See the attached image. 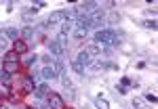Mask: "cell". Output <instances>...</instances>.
Segmentation results:
<instances>
[{
	"mask_svg": "<svg viewBox=\"0 0 158 109\" xmlns=\"http://www.w3.org/2000/svg\"><path fill=\"white\" fill-rule=\"evenodd\" d=\"M47 92H49V86H47V84H38L36 90H34V97H36V99H44V97H47Z\"/></svg>",
	"mask_w": 158,
	"mask_h": 109,
	"instance_id": "9",
	"label": "cell"
},
{
	"mask_svg": "<svg viewBox=\"0 0 158 109\" xmlns=\"http://www.w3.org/2000/svg\"><path fill=\"white\" fill-rule=\"evenodd\" d=\"M61 29H63L61 34H65V36H68L70 32H74V29H76V23H72V21H63V27H61Z\"/></svg>",
	"mask_w": 158,
	"mask_h": 109,
	"instance_id": "13",
	"label": "cell"
},
{
	"mask_svg": "<svg viewBox=\"0 0 158 109\" xmlns=\"http://www.w3.org/2000/svg\"><path fill=\"white\" fill-rule=\"evenodd\" d=\"M49 55H53L55 59H61L65 55V46H61L57 40H51L49 42Z\"/></svg>",
	"mask_w": 158,
	"mask_h": 109,
	"instance_id": "2",
	"label": "cell"
},
{
	"mask_svg": "<svg viewBox=\"0 0 158 109\" xmlns=\"http://www.w3.org/2000/svg\"><path fill=\"white\" fill-rule=\"evenodd\" d=\"M120 86H137V84H135L133 80H129V78H122V80H120Z\"/></svg>",
	"mask_w": 158,
	"mask_h": 109,
	"instance_id": "26",
	"label": "cell"
},
{
	"mask_svg": "<svg viewBox=\"0 0 158 109\" xmlns=\"http://www.w3.org/2000/svg\"><path fill=\"white\" fill-rule=\"evenodd\" d=\"M42 61H44V63H47V65H55V57H53V55H44V57H42Z\"/></svg>",
	"mask_w": 158,
	"mask_h": 109,
	"instance_id": "22",
	"label": "cell"
},
{
	"mask_svg": "<svg viewBox=\"0 0 158 109\" xmlns=\"http://www.w3.org/2000/svg\"><path fill=\"white\" fill-rule=\"evenodd\" d=\"M0 109H9V107H0Z\"/></svg>",
	"mask_w": 158,
	"mask_h": 109,
	"instance_id": "32",
	"label": "cell"
},
{
	"mask_svg": "<svg viewBox=\"0 0 158 109\" xmlns=\"http://www.w3.org/2000/svg\"><path fill=\"white\" fill-rule=\"evenodd\" d=\"M21 86H23L25 95H34V82H32L30 78H23V80H21Z\"/></svg>",
	"mask_w": 158,
	"mask_h": 109,
	"instance_id": "8",
	"label": "cell"
},
{
	"mask_svg": "<svg viewBox=\"0 0 158 109\" xmlns=\"http://www.w3.org/2000/svg\"><path fill=\"white\" fill-rule=\"evenodd\" d=\"M4 36H6V40H17L19 32H17L15 27H4Z\"/></svg>",
	"mask_w": 158,
	"mask_h": 109,
	"instance_id": "12",
	"label": "cell"
},
{
	"mask_svg": "<svg viewBox=\"0 0 158 109\" xmlns=\"http://www.w3.org/2000/svg\"><path fill=\"white\" fill-rule=\"evenodd\" d=\"M129 90H127V86H118V95H127Z\"/></svg>",
	"mask_w": 158,
	"mask_h": 109,
	"instance_id": "29",
	"label": "cell"
},
{
	"mask_svg": "<svg viewBox=\"0 0 158 109\" xmlns=\"http://www.w3.org/2000/svg\"><path fill=\"white\" fill-rule=\"evenodd\" d=\"M17 59H19V55H17L15 50H9V53L4 55V61H9V63H19Z\"/></svg>",
	"mask_w": 158,
	"mask_h": 109,
	"instance_id": "14",
	"label": "cell"
},
{
	"mask_svg": "<svg viewBox=\"0 0 158 109\" xmlns=\"http://www.w3.org/2000/svg\"><path fill=\"white\" fill-rule=\"evenodd\" d=\"M38 57L36 55H34V57H30V59H25V65H34V61H36Z\"/></svg>",
	"mask_w": 158,
	"mask_h": 109,
	"instance_id": "28",
	"label": "cell"
},
{
	"mask_svg": "<svg viewBox=\"0 0 158 109\" xmlns=\"http://www.w3.org/2000/svg\"><path fill=\"white\" fill-rule=\"evenodd\" d=\"M40 78H42V76H40V72H34L32 76H30V80H32V82H36V84H40Z\"/></svg>",
	"mask_w": 158,
	"mask_h": 109,
	"instance_id": "23",
	"label": "cell"
},
{
	"mask_svg": "<svg viewBox=\"0 0 158 109\" xmlns=\"http://www.w3.org/2000/svg\"><path fill=\"white\" fill-rule=\"evenodd\" d=\"M95 107H97V109H110V103L106 101V99L97 97V99H95Z\"/></svg>",
	"mask_w": 158,
	"mask_h": 109,
	"instance_id": "15",
	"label": "cell"
},
{
	"mask_svg": "<svg viewBox=\"0 0 158 109\" xmlns=\"http://www.w3.org/2000/svg\"><path fill=\"white\" fill-rule=\"evenodd\" d=\"M72 67H74V72H76V73H80V76L85 73V67H80L78 63H72Z\"/></svg>",
	"mask_w": 158,
	"mask_h": 109,
	"instance_id": "27",
	"label": "cell"
},
{
	"mask_svg": "<svg viewBox=\"0 0 158 109\" xmlns=\"http://www.w3.org/2000/svg\"><path fill=\"white\" fill-rule=\"evenodd\" d=\"M65 99H68V101H74V99H76V95H74V88H68V90H65Z\"/></svg>",
	"mask_w": 158,
	"mask_h": 109,
	"instance_id": "24",
	"label": "cell"
},
{
	"mask_svg": "<svg viewBox=\"0 0 158 109\" xmlns=\"http://www.w3.org/2000/svg\"><path fill=\"white\" fill-rule=\"evenodd\" d=\"M148 101H152V103H156V95H146Z\"/></svg>",
	"mask_w": 158,
	"mask_h": 109,
	"instance_id": "30",
	"label": "cell"
},
{
	"mask_svg": "<svg viewBox=\"0 0 158 109\" xmlns=\"http://www.w3.org/2000/svg\"><path fill=\"white\" fill-rule=\"evenodd\" d=\"M9 92H11L9 84H0V99H2V97H9Z\"/></svg>",
	"mask_w": 158,
	"mask_h": 109,
	"instance_id": "20",
	"label": "cell"
},
{
	"mask_svg": "<svg viewBox=\"0 0 158 109\" xmlns=\"http://www.w3.org/2000/svg\"><path fill=\"white\" fill-rule=\"evenodd\" d=\"M106 23H108V25H116V23H120V15H118L116 11H112V13L108 15V19H106Z\"/></svg>",
	"mask_w": 158,
	"mask_h": 109,
	"instance_id": "11",
	"label": "cell"
},
{
	"mask_svg": "<svg viewBox=\"0 0 158 109\" xmlns=\"http://www.w3.org/2000/svg\"><path fill=\"white\" fill-rule=\"evenodd\" d=\"M59 78H61V84H63V88H65V90H68V88H72V80L68 78V73H61Z\"/></svg>",
	"mask_w": 158,
	"mask_h": 109,
	"instance_id": "17",
	"label": "cell"
},
{
	"mask_svg": "<svg viewBox=\"0 0 158 109\" xmlns=\"http://www.w3.org/2000/svg\"><path fill=\"white\" fill-rule=\"evenodd\" d=\"M0 82H2V84H9V82H11V73H6L2 69V72H0Z\"/></svg>",
	"mask_w": 158,
	"mask_h": 109,
	"instance_id": "19",
	"label": "cell"
},
{
	"mask_svg": "<svg viewBox=\"0 0 158 109\" xmlns=\"http://www.w3.org/2000/svg\"><path fill=\"white\" fill-rule=\"evenodd\" d=\"M95 44H99L101 49L103 46H116V44H120V38L118 34L114 32V29H99L97 34H95Z\"/></svg>",
	"mask_w": 158,
	"mask_h": 109,
	"instance_id": "1",
	"label": "cell"
},
{
	"mask_svg": "<svg viewBox=\"0 0 158 109\" xmlns=\"http://www.w3.org/2000/svg\"><path fill=\"white\" fill-rule=\"evenodd\" d=\"M32 36H34V29H32V27H23V29H21V38H23V40H32Z\"/></svg>",
	"mask_w": 158,
	"mask_h": 109,
	"instance_id": "16",
	"label": "cell"
},
{
	"mask_svg": "<svg viewBox=\"0 0 158 109\" xmlns=\"http://www.w3.org/2000/svg\"><path fill=\"white\" fill-rule=\"evenodd\" d=\"M17 109H25V107H23V105H17Z\"/></svg>",
	"mask_w": 158,
	"mask_h": 109,
	"instance_id": "31",
	"label": "cell"
},
{
	"mask_svg": "<svg viewBox=\"0 0 158 109\" xmlns=\"http://www.w3.org/2000/svg\"><path fill=\"white\" fill-rule=\"evenodd\" d=\"M143 27H148V29H156V27H158V25H156V19H152V21L148 19V21H143Z\"/></svg>",
	"mask_w": 158,
	"mask_h": 109,
	"instance_id": "21",
	"label": "cell"
},
{
	"mask_svg": "<svg viewBox=\"0 0 158 109\" xmlns=\"http://www.w3.org/2000/svg\"><path fill=\"white\" fill-rule=\"evenodd\" d=\"M13 50H15L17 55H23V53H27V44H25L23 40H15V44H13Z\"/></svg>",
	"mask_w": 158,
	"mask_h": 109,
	"instance_id": "7",
	"label": "cell"
},
{
	"mask_svg": "<svg viewBox=\"0 0 158 109\" xmlns=\"http://www.w3.org/2000/svg\"><path fill=\"white\" fill-rule=\"evenodd\" d=\"M25 109H34V107H25Z\"/></svg>",
	"mask_w": 158,
	"mask_h": 109,
	"instance_id": "33",
	"label": "cell"
},
{
	"mask_svg": "<svg viewBox=\"0 0 158 109\" xmlns=\"http://www.w3.org/2000/svg\"><path fill=\"white\" fill-rule=\"evenodd\" d=\"M2 69H4V72L6 73H17L19 72V63H9V61H4V65H2Z\"/></svg>",
	"mask_w": 158,
	"mask_h": 109,
	"instance_id": "10",
	"label": "cell"
},
{
	"mask_svg": "<svg viewBox=\"0 0 158 109\" xmlns=\"http://www.w3.org/2000/svg\"><path fill=\"white\" fill-rule=\"evenodd\" d=\"M86 38V29H74V40H82Z\"/></svg>",
	"mask_w": 158,
	"mask_h": 109,
	"instance_id": "18",
	"label": "cell"
},
{
	"mask_svg": "<svg viewBox=\"0 0 158 109\" xmlns=\"http://www.w3.org/2000/svg\"><path fill=\"white\" fill-rule=\"evenodd\" d=\"M74 63H78L80 67H91V63H93V57H91V55H89L86 50H80Z\"/></svg>",
	"mask_w": 158,
	"mask_h": 109,
	"instance_id": "4",
	"label": "cell"
},
{
	"mask_svg": "<svg viewBox=\"0 0 158 109\" xmlns=\"http://www.w3.org/2000/svg\"><path fill=\"white\" fill-rule=\"evenodd\" d=\"M65 21V11H55V13H51V17L47 19V27L49 25H57V23H63Z\"/></svg>",
	"mask_w": 158,
	"mask_h": 109,
	"instance_id": "3",
	"label": "cell"
},
{
	"mask_svg": "<svg viewBox=\"0 0 158 109\" xmlns=\"http://www.w3.org/2000/svg\"><path fill=\"white\" fill-rule=\"evenodd\" d=\"M49 107L51 109H63V107H65V103H63V99H61L57 92H51V95H49Z\"/></svg>",
	"mask_w": 158,
	"mask_h": 109,
	"instance_id": "5",
	"label": "cell"
},
{
	"mask_svg": "<svg viewBox=\"0 0 158 109\" xmlns=\"http://www.w3.org/2000/svg\"><path fill=\"white\" fill-rule=\"evenodd\" d=\"M40 76H42L44 80H55V78H59V73H57V67H55V65H44V69L40 72Z\"/></svg>",
	"mask_w": 158,
	"mask_h": 109,
	"instance_id": "6",
	"label": "cell"
},
{
	"mask_svg": "<svg viewBox=\"0 0 158 109\" xmlns=\"http://www.w3.org/2000/svg\"><path fill=\"white\" fill-rule=\"evenodd\" d=\"M6 42H9V40H6V36H4V34H0V50L6 49Z\"/></svg>",
	"mask_w": 158,
	"mask_h": 109,
	"instance_id": "25",
	"label": "cell"
}]
</instances>
